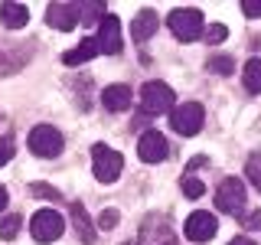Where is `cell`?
I'll list each match as a JSON object with an SVG mask.
<instances>
[{
    "label": "cell",
    "instance_id": "1",
    "mask_svg": "<svg viewBox=\"0 0 261 245\" xmlns=\"http://www.w3.org/2000/svg\"><path fill=\"white\" fill-rule=\"evenodd\" d=\"M167 27L173 30L176 39L193 43V39H199L202 33H206V20H202V13L196 10V7H176V10L167 16Z\"/></svg>",
    "mask_w": 261,
    "mask_h": 245
},
{
    "label": "cell",
    "instance_id": "2",
    "mask_svg": "<svg viewBox=\"0 0 261 245\" xmlns=\"http://www.w3.org/2000/svg\"><path fill=\"white\" fill-rule=\"evenodd\" d=\"M202 121H206V108L199 102H179L170 111V128L179 137H196L202 131Z\"/></svg>",
    "mask_w": 261,
    "mask_h": 245
},
{
    "label": "cell",
    "instance_id": "3",
    "mask_svg": "<svg viewBox=\"0 0 261 245\" xmlns=\"http://www.w3.org/2000/svg\"><path fill=\"white\" fill-rule=\"evenodd\" d=\"M173 102H176V95L167 82H157V79L144 82V88H141V111L144 114H170Z\"/></svg>",
    "mask_w": 261,
    "mask_h": 245
},
{
    "label": "cell",
    "instance_id": "4",
    "mask_svg": "<svg viewBox=\"0 0 261 245\" xmlns=\"http://www.w3.org/2000/svg\"><path fill=\"white\" fill-rule=\"evenodd\" d=\"M27 144H30V151L36 154V157L53 160V157H59V154H62L65 137L59 134V128H53V125H36V128L30 131Z\"/></svg>",
    "mask_w": 261,
    "mask_h": 245
},
{
    "label": "cell",
    "instance_id": "5",
    "mask_svg": "<svg viewBox=\"0 0 261 245\" xmlns=\"http://www.w3.org/2000/svg\"><path fill=\"white\" fill-rule=\"evenodd\" d=\"M121 170H124V160H121L118 151H111L105 144L92 147V174H95L98 183H114L121 177Z\"/></svg>",
    "mask_w": 261,
    "mask_h": 245
},
{
    "label": "cell",
    "instance_id": "6",
    "mask_svg": "<svg viewBox=\"0 0 261 245\" xmlns=\"http://www.w3.org/2000/svg\"><path fill=\"white\" fill-rule=\"evenodd\" d=\"M30 232H33V239L39 245H49L65 232V219L56 209H36L33 219H30Z\"/></svg>",
    "mask_w": 261,
    "mask_h": 245
},
{
    "label": "cell",
    "instance_id": "7",
    "mask_svg": "<svg viewBox=\"0 0 261 245\" xmlns=\"http://www.w3.org/2000/svg\"><path fill=\"white\" fill-rule=\"evenodd\" d=\"M216 206L228 216H245V183L239 177H225L216 190Z\"/></svg>",
    "mask_w": 261,
    "mask_h": 245
},
{
    "label": "cell",
    "instance_id": "8",
    "mask_svg": "<svg viewBox=\"0 0 261 245\" xmlns=\"http://www.w3.org/2000/svg\"><path fill=\"white\" fill-rule=\"evenodd\" d=\"M219 232V219L212 216V212H206V209H196V212H190V219H186V226H183V235L190 242H209L212 235Z\"/></svg>",
    "mask_w": 261,
    "mask_h": 245
},
{
    "label": "cell",
    "instance_id": "9",
    "mask_svg": "<svg viewBox=\"0 0 261 245\" xmlns=\"http://www.w3.org/2000/svg\"><path fill=\"white\" fill-rule=\"evenodd\" d=\"M95 43H98V49H101V53H108V56H118V53H121L124 39H121V20H118L114 13H108L101 23H98Z\"/></svg>",
    "mask_w": 261,
    "mask_h": 245
},
{
    "label": "cell",
    "instance_id": "10",
    "mask_svg": "<svg viewBox=\"0 0 261 245\" xmlns=\"http://www.w3.org/2000/svg\"><path fill=\"white\" fill-rule=\"evenodd\" d=\"M137 154H141L144 163H160V160H167V154H170L167 137H163L160 131H144L141 141H137Z\"/></svg>",
    "mask_w": 261,
    "mask_h": 245
},
{
    "label": "cell",
    "instance_id": "11",
    "mask_svg": "<svg viewBox=\"0 0 261 245\" xmlns=\"http://www.w3.org/2000/svg\"><path fill=\"white\" fill-rule=\"evenodd\" d=\"M46 23L62 33L75 30L79 27V4H65V0H59V4H49L46 7Z\"/></svg>",
    "mask_w": 261,
    "mask_h": 245
},
{
    "label": "cell",
    "instance_id": "12",
    "mask_svg": "<svg viewBox=\"0 0 261 245\" xmlns=\"http://www.w3.org/2000/svg\"><path fill=\"white\" fill-rule=\"evenodd\" d=\"M30 46L27 43H7L0 46V76H10V72H16L20 65L30 62Z\"/></svg>",
    "mask_w": 261,
    "mask_h": 245
},
{
    "label": "cell",
    "instance_id": "13",
    "mask_svg": "<svg viewBox=\"0 0 261 245\" xmlns=\"http://www.w3.org/2000/svg\"><path fill=\"white\" fill-rule=\"evenodd\" d=\"M153 33H157V13L153 10H141L130 20V39H134V43H147Z\"/></svg>",
    "mask_w": 261,
    "mask_h": 245
},
{
    "label": "cell",
    "instance_id": "14",
    "mask_svg": "<svg viewBox=\"0 0 261 245\" xmlns=\"http://www.w3.org/2000/svg\"><path fill=\"white\" fill-rule=\"evenodd\" d=\"M130 98H134V95H130L127 85H108L101 92V105L108 111H127L130 108Z\"/></svg>",
    "mask_w": 261,
    "mask_h": 245
},
{
    "label": "cell",
    "instance_id": "15",
    "mask_svg": "<svg viewBox=\"0 0 261 245\" xmlns=\"http://www.w3.org/2000/svg\"><path fill=\"white\" fill-rule=\"evenodd\" d=\"M72 226H75V232H79V239L85 242V245H95V226H92V219H88V212L82 203H72Z\"/></svg>",
    "mask_w": 261,
    "mask_h": 245
},
{
    "label": "cell",
    "instance_id": "16",
    "mask_svg": "<svg viewBox=\"0 0 261 245\" xmlns=\"http://www.w3.org/2000/svg\"><path fill=\"white\" fill-rule=\"evenodd\" d=\"M0 23L7 30H20L30 23V10L23 4H0Z\"/></svg>",
    "mask_w": 261,
    "mask_h": 245
},
{
    "label": "cell",
    "instance_id": "17",
    "mask_svg": "<svg viewBox=\"0 0 261 245\" xmlns=\"http://www.w3.org/2000/svg\"><path fill=\"white\" fill-rule=\"evenodd\" d=\"M98 53H101V49H98V43H95L92 36H88V39H82V43H79L75 49H69V53L62 56V62H65V65H82V62L95 59Z\"/></svg>",
    "mask_w": 261,
    "mask_h": 245
},
{
    "label": "cell",
    "instance_id": "18",
    "mask_svg": "<svg viewBox=\"0 0 261 245\" xmlns=\"http://www.w3.org/2000/svg\"><path fill=\"white\" fill-rule=\"evenodd\" d=\"M108 16L101 0H88V4H79V23H85V27H98V23Z\"/></svg>",
    "mask_w": 261,
    "mask_h": 245
},
{
    "label": "cell",
    "instance_id": "19",
    "mask_svg": "<svg viewBox=\"0 0 261 245\" xmlns=\"http://www.w3.org/2000/svg\"><path fill=\"white\" fill-rule=\"evenodd\" d=\"M242 82L251 95H261V59H248L242 69Z\"/></svg>",
    "mask_w": 261,
    "mask_h": 245
},
{
    "label": "cell",
    "instance_id": "20",
    "mask_svg": "<svg viewBox=\"0 0 261 245\" xmlns=\"http://www.w3.org/2000/svg\"><path fill=\"white\" fill-rule=\"evenodd\" d=\"M245 177L251 180V186L261 193V154H251L248 163H245Z\"/></svg>",
    "mask_w": 261,
    "mask_h": 245
},
{
    "label": "cell",
    "instance_id": "21",
    "mask_svg": "<svg viewBox=\"0 0 261 245\" xmlns=\"http://www.w3.org/2000/svg\"><path fill=\"white\" fill-rule=\"evenodd\" d=\"M20 223H23L20 216H4V219H0V239H7V242L16 239V232H20Z\"/></svg>",
    "mask_w": 261,
    "mask_h": 245
},
{
    "label": "cell",
    "instance_id": "22",
    "mask_svg": "<svg viewBox=\"0 0 261 245\" xmlns=\"http://www.w3.org/2000/svg\"><path fill=\"white\" fill-rule=\"evenodd\" d=\"M183 193L190 196V200H199V196L206 193V183H202V180H196L193 174H186L183 177Z\"/></svg>",
    "mask_w": 261,
    "mask_h": 245
},
{
    "label": "cell",
    "instance_id": "23",
    "mask_svg": "<svg viewBox=\"0 0 261 245\" xmlns=\"http://www.w3.org/2000/svg\"><path fill=\"white\" fill-rule=\"evenodd\" d=\"M209 69H216L219 76H232L235 72V62L228 56H209Z\"/></svg>",
    "mask_w": 261,
    "mask_h": 245
},
{
    "label": "cell",
    "instance_id": "24",
    "mask_svg": "<svg viewBox=\"0 0 261 245\" xmlns=\"http://www.w3.org/2000/svg\"><path fill=\"white\" fill-rule=\"evenodd\" d=\"M202 36H206V43H209V46H219V43H222V39L228 36V30L222 27V23H212V27L202 33Z\"/></svg>",
    "mask_w": 261,
    "mask_h": 245
},
{
    "label": "cell",
    "instance_id": "25",
    "mask_svg": "<svg viewBox=\"0 0 261 245\" xmlns=\"http://www.w3.org/2000/svg\"><path fill=\"white\" fill-rule=\"evenodd\" d=\"M10 160H13V137L4 134V137H0V167L10 163Z\"/></svg>",
    "mask_w": 261,
    "mask_h": 245
},
{
    "label": "cell",
    "instance_id": "26",
    "mask_svg": "<svg viewBox=\"0 0 261 245\" xmlns=\"http://www.w3.org/2000/svg\"><path fill=\"white\" fill-rule=\"evenodd\" d=\"M114 226H118V209H105L98 216V229H114Z\"/></svg>",
    "mask_w": 261,
    "mask_h": 245
},
{
    "label": "cell",
    "instance_id": "27",
    "mask_svg": "<svg viewBox=\"0 0 261 245\" xmlns=\"http://www.w3.org/2000/svg\"><path fill=\"white\" fill-rule=\"evenodd\" d=\"M33 193L43 196V200H62L59 190H53V186H43V183H33Z\"/></svg>",
    "mask_w": 261,
    "mask_h": 245
},
{
    "label": "cell",
    "instance_id": "28",
    "mask_svg": "<svg viewBox=\"0 0 261 245\" xmlns=\"http://www.w3.org/2000/svg\"><path fill=\"white\" fill-rule=\"evenodd\" d=\"M242 13L255 20V16H261V4H251V0H245V4H242Z\"/></svg>",
    "mask_w": 261,
    "mask_h": 245
},
{
    "label": "cell",
    "instance_id": "29",
    "mask_svg": "<svg viewBox=\"0 0 261 245\" xmlns=\"http://www.w3.org/2000/svg\"><path fill=\"white\" fill-rule=\"evenodd\" d=\"M245 229H248V232L261 229V212H251V216H245Z\"/></svg>",
    "mask_w": 261,
    "mask_h": 245
},
{
    "label": "cell",
    "instance_id": "30",
    "mask_svg": "<svg viewBox=\"0 0 261 245\" xmlns=\"http://www.w3.org/2000/svg\"><path fill=\"white\" fill-rule=\"evenodd\" d=\"M228 245H258V242H255V239H248V235H235V239L228 242Z\"/></svg>",
    "mask_w": 261,
    "mask_h": 245
},
{
    "label": "cell",
    "instance_id": "31",
    "mask_svg": "<svg viewBox=\"0 0 261 245\" xmlns=\"http://www.w3.org/2000/svg\"><path fill=\"white\" fill-rule=\"evenodd\" d=\"M202 163H206V157H193V160H190V170H196V167H202Z\"/></svg>",
    "mask_w": 261,
    "mask_h": 245
},
{
    "label": "cell",
    "instance_id": "32",
    "mask_svg": "<svg viewBox=\"0 0 261 245\" xmlns=\"http://www.w3.org/2000/svg\"><path fill=\"white\" fill-rule=\"evenodd\" d=\"M7 200H10V196H7V190H4V186H0V209L7 206Z\"/></svg>",
    "mask_w": 261,
    "mask_h": 245
},
{
    "label": "cell",
    "instance_id": "33",
    "mask_svg": "<svg viewBox=\"0 0 261 245\" xmlns=\"http://www.w3.org/2000/svg\"><path fill=\"white\" fill-rule=\"evenodd\" d=\"M163 245H176V239H167V242H163Z\"/></svg>",
    "mask_w": 261,
    "mask_h": 245
}]
</instances>
